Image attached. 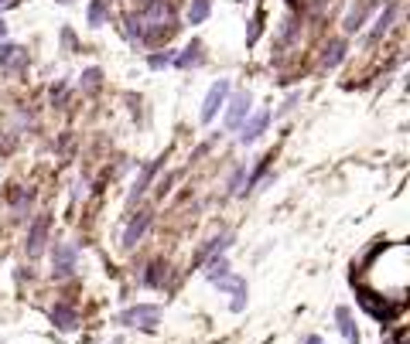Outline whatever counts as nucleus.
Instances as JSON below:
<instances>
[{"instance_id": "nucleus-1", "label": "nucleus", "mask_w": 410, "mask_h": 344, "mask_svg": "<svg viewBox=\"0 0 410 344\" xmlns=\"http://www.w3.org/2000/svg\"><path fill=\"white\" fill-rule=\"evenodd\" d=\"M116 324H123V328H137V331H158V324H161V307H158V303H137V307H127V310L116 317Z\"/></svg>"}, {"instance_id": "nucleus-2", "label": "nucleus", "mask_w": 410, "mask_h": 344, "mask_svg": "<svg viewBox=\"0 0 410 344\" xmlns=\"http://www.w3.org/2000/svg\"><path fill=\"white\" fill-rule=\"evenodd\" d=\"M76 266H79V246L76 242H55V249H52V276L65 279V276L76 273Z\"/></svg>"}, {"instance_id": "nucleus-3", "label": "nucleus", "mask_w": 410, "mask_h": 344, "mask_svg": "<svg viewBox=\"0 0 410 344\" xmlns=\"http://www.w3.org/2000/svg\"><path fill=\"white\" fill-rule=\"evenodd\" d=\"M48 229H52V218L48 215H38L28 229V239H24V253L31 259H38L45 253V242H48Z\"/></svg>"}, {"instance_id": "nucleus-4", "label": "nucleus", "mask_w": 410, "mask_h": 344, "mask_svg": "<svg viewBox=\"0 0 410 344\" xmlns=\"http://www.w3.org/2000/svg\"><path fill=\"white\" fill-rule=\"evenodd\" d=\"M226 99H229V79H219L215 86L208 89V95H205V102H202V123L215 119V113L226 106Z\"/></svg>"}, {"instance_id": "nucleus-5", "label": "nucleus", "mask_w": 410, "mask_h": 344, "mask_svg": "<svg viewBox=\"0 0 410 344\" xmlns=\"http://www.w3.org/2000/svg\"><path fill=\"white\" fill-rule=\"evenodd\" d=\"M246 113H250V92H236L233 102H229V109H226V126L229 130L243 126L246 123Z\"/></svg>"}, {"instance_id": "nucleus-6", "label": "nucleus", "mask_w": 410, "mask_h": 344, "mask_svg": "<svg viewBox=\"0 0 410 344\" xmlns=\"http://www.w3.org/2000/svg\"><path fill=\"white\" fill-rule=\"evenodd\" d=\"M267 123H270V113H267V109L253 113V116H250V123H243V126H239V144L246 147V144L260 140V133L267 130Z\"/></svg>"}, {"instance_id": "nucleus-7", "label": "nucleus", "mask_w": 410, "mask_h": 344, "mask_svg": "<svg viewBox=\"0 0 410 344\" xmlns=\"http://www.w3.org/2000/svg\"><path fill=\"white\" fill-rule=\"evenodd\" d=\"M151 222H154V215H151V211H137V215H133V222H130V225H127V232H123V246H127V249H133V246L144 239V232L151 229Z\"/></svg>"}, {"instance_id": "nucleus-8", "label": "nucleus", "mask_w": 410, "mask_h": 344, "mask_svg": "<svg viewBox=\"0 0 410 344\" xmlns=\"http://www.w3.org/2000/svg\"><path fill=\"white\" fill-rule=\"evenodd\" d=\"M79 321H83V317H79L76 307H69V303H55V307H52V324H55L58 331H65V334H69V331H79Z\"/></svg>"}, {"instance_id": "nucleus-9", "label": "nucleus", "mask_w": 410, "mask_h": 344, "mask_svg": "<svg viewBox=\"0 0 410 344\" xmlns=\"http://www.w3.org/2000/svg\"><path fill=\"white\" fill-rule=\"evenodd\" d=\"M168 17H171L168 0H147V3H144V10H140V21H144V24H151V27H161Z\"/></svg>"}, {"instance_id": "nucleus-10", "label": "nucleus", "mask_w": 410, "mask_h": 344, "mask_svg": "<svg viewBox=\"0 0 410 344\" xmlns=\"http://www.w3.org/2000/svg\"><path fill=\"white\" fill-rule=\"evenodd\" d=\"M28 62V51L21 45H0V69L3 72H21Z\"/></svg>"}, {"instance_id": "nucleus-11", "label": "nucleus", "mask_w": 410, "mask_h": 344, "mask_svg": "<svg viewBox=\"0 0 410 344\" xmlns=\"http://www.w3.org/2000/svg\"><path fill=\"white\" fill-rule=\"evenodd\" d=\"M202 62H205L202 41H192L188 48H182V55H175V65H178L182 72H188V69H199Z\"/></svg>"}, {"instance_id": "nucleus-12", "label": "nucleus", "mask_w": 410, "mask_h": 344, "mask_svg": "<svg viewBox=\"0 0 410 344\" xmlns=\"http://www.w3.org/2000/svg\"><path fill=\"white\" fill-rule=\"evenodd\" d=\"M161 164H164V157H158V161H151V164H147V168H144V171H140V177H137V184H133V187H130V198H127V201H130V205H133V201H137V198H144V191H147V184H151V181H154V174L161 171Z\"/></svg>"}, {"instance_id": "nucleus-13", "label": "nucleus", "mask_w": 410, "mask_h": 344, "mask_svg": "<svg viewBox=\"0 0 410 344\" xmlns=\"http://www.w3.org/2000/svg\"><path fill=\"white\" fill-rule=\"evenodd\" d=\"M335 321H338V331H342L345 344H359V341H363V338H359V328H356V321H352V310H349V307H338V310H335Z\"/></svg>"}, {"instance_id": "nucleus-14", "label": "nucleus", "mask_w": 410, "mask_h": 344, "mask_svg": "<svg viewBox=\"0 0 410 344\" xmlns=\"http://www.w3.org/2000/svg\"><path fill=\"white\" fill-rule=\"evenodd\" d=\"M28 208H31V191L28 187H10V218H28Z\"/></svg>"}, {"instance_id": "nucleus-15", "label": "nucleus", "mask_w": 410, "mask_h": 344, "mask_svg": "<svg viewBox=\"0 0 410 344\" xmlns=\"http://www.w3.org/2000/svg\"><path fill=\"white\" fill-rule=\"evenodd\" d=\"M140 283H144V286H151V290H164V283H168V266H164L161 259H158V262H151V266L144 269Z\"/></svg>"}, {"instance_id": "nucleus-16", "label": "nucleus", "mask_w": 410, "mask_h": 344, "mask_svg": "<svg viewBox=\"0 0 410 344\" xmlns=\"http://www.w3.org/2000/svg\"><path fill=\"white\" fill-rule=\"evenodd\" d=\"M345 51H349L345 41H328V45H325V55H321V65H325V69H338V65L345 62Z\"/></svg>"}, {"instance_id": "nucleus-17", "label": "nucleus", "mask_w": 410, "mask_h": 344, "mask_svg": "<svg viewBox=\"0 0 410 344\" xmlns=\"http://www.w3.org/2000/svg\"><path fill=\"white\" fill-rule=\"evenodd\" d=\"M373 10V0H363V3H356L349 14H345V31L349 34H356L359 27H363V21H366V14Z\"/></svg>"}, {"instance_id": "nucleus-18", "label": "nucleus", "mask_w": 410, "mask_h": 344, "mask_svg": "<svg viewBox=\"0 0 410 344\" xmlns=\"http://www.w3.org/2000/svg\"><path fill=\"white\" fill-rule=\"evenodd\" d=\"M86 17H89V24H93V27H102V24L109 21V0H89Z\"/></svg>"}, {"instance_id": "nucleus-19", "label": "nucleus", "mask_w": 410, "mask_h": 344, "mask_svg": "<svg viewBox=\"0 0 410 344\" xmlns=\"http://www.w3.org/2000/svg\"><path fill=\"white\" fill-rule=\"evenodd\" d=\"M393 17H397V3H387V10L376 17V27H373V34H369V41H376V38H383L387 31H390V24H393Z\"/></svg>"}, {"instance_id": "nucleus-20", "label": "nucleus", "mask_w": 410, "mask_h": 344, "mask_svg": "<svg viewBox=\"0 0 410 344\" xmlns=\"http://www.w3.org/2000/svg\"><path fill=\"white\" fill-rule=\"evenodd\" d=\"M298 31H301V24H298V17H284V24H281V38H277V45L284 48V45H291L294 38H298Z\"/></svg>"}, {"instance_id": "nucleus-21", "label": "nucleus", "mask_w": 410, "mask_h": 344, "mask_svg": "<svg viewBox=\"0 0 410 344\" xmlns=\"http://www.w3.org/2000/svg\"><path fill=\"white\" fill-rule=\"evenodd\" d=\"M212 10V0H192L188 3V24H202Z\"/></svg>"}, {"instance_id": "nucleus-22", "label": "nucleus", "mask_w": 410, "mask_h": 344, "mask_svg": "<svg viewBox=\"0 0 410 344\" xmlns=\"http://www.w3.org/2000/svg\"><path fill=\"white\" fill-rule=\"evenodd\" d=\"M212 283H215L222 293H239V290H246V279H239V276H229V273H226V276H219V279H212Z\"/></svg>"}, {"instance_id": "nucleus-23", "label": "nucleus", "mask_w": 410, "mask_h": 344, "mask_svg": "<svg viewBox=\"0 0 410 344\" xmlns=\"http://www.w3.org/2000/svg\"><path fill=\"white\" fill-rule=\"evenodd\" d=\"M79 86H83V92H96V89L102 86V69H96V65H93V69H86V72H83V79H79Z\"/></svg>"}, {"instance_id": "nucleus-24", "label": "nucleus", "mask_w": 410, "mask_h": 344, "mask_svg": "<svg viewBox=\"0 0 410 344\" xmlns=\"http://www.w3.org/2000/svg\"><path fill=\"white\" fill-rule=\"evenodd\" d=\"M226 273H229V259L226 256L208 259V266H205V276H208V279H219V276H226Z\"/></svg>"}, {"instance_id": "nucleus-25", "label": "nucleus", "mask_w": 410, "mask_h": 344, "mask_svg": "<svg viewBox=\"0 0 410 344\" xmlns=\"http://www.w3.org/2000/svg\"><path fill=\"white\" fill-rule=\"evenodd\" d=\"M123 21H127V34L133 41H144V21H140V14H127Z\"/></svg>"}, {"instance_id": "nucleus-26", "label": "nucleus", "mask_w": 410, "mask_h": 344, "mask_svg": "<svg viewBox=\"0 0 410 344\" xmlns=\"http://www.w3.org/2000/svg\"><path fill=\"white\" fill-rule=\"evenodd\" d=\"M147 65L151 69H168V65H175V51H154V55H147Z\"/></svg>"}, {"instance_id": "nucleus-27", "label": "nucleus", "mask_w": 410, "mask_h": 344, "mask_svg": "<svg viewBox=\"0 0 410 344\" xmlns=\"http://www.w3.org/2000/svg\"><path fill=\"white\" fill-rule=\"evenodd\" d=\"M260 31H263V10H257V14H253V21H250V31H246V45H257Z\"/></svg>"}, {"instance_id": "nucleus-28", "label": "nucleus", "mask_w": 410, "mask_h": 344, "mask_svg": "<svg viewBox=\"0 0 410 344\" xmlns=\"http://www.w3.org/2000/svg\"><path fill=\"white\" fill-rule=\"evenodd\" d=\"M246 164H243V168H236V174H233V177H229V194H239V191H243V184H246Z\"/></svg>"}, {"instance_id": "nucleus-29", "label": "nucleus", "mask_w": 410, "mask_h": 344, "mask_svg": "<svg viewBox=\"0 0 410 344\" xmlns=\"http://www.w3.org/2000/svg\"><path fill=\"white\" fill-rule=\"evenodd\" d=\"M229 310H233V314H243V310H246V290L233 293V303H229Z\"/></svg>"}, {"instance_id": "nucleus-30", "label": "nucleus", "mask_w": 410, "mask_h": 344, "mask_svg": "<svg viewBox=\"0 0 410 344\" xmlns=\"http://www.w3.org/2000/svg\"><path fill=\"white\" fill-rule=\"evenodd\" d=\"M298 99H301V92H291V95H288V99H284V106H281V109H277V116H284V113H291V109H294V106H298Z\"/></svg>"}, {"instance_id": "nucleus-31", "label": "nucleus", "mask_w": 410, "mask_h": 344, "mask_svg": "<svg viewBox=\"0 0 410 344\" xmlns=\"http://www.w3.org/2000/svg\"><path fill=\"white\" fill-rule=\"evenodd\" d=\"M52 102H55V106L65 102V82H55V86H52Z\"/></svg>"}, {"instance_id": "nucleus-32", "label": "nucleus", "mask_w": 410, "mask_h": 344, "mask_svg": "<svg viewBox=\"0 0 410 344\" xmlns=\"http://www.w3.org/2000/svg\"><path fill=\"white\" fill-rule=\"evenodd\" d=\"M62 41H65V48H69V51H76V34H72L69 27L62 31Z\"/></svg>"}, {"instance_id": "nucleus-33", "label": "nucleus", "mask_w": 410, "mask_h": 344, "mask_svg": "<svg viewBox=\"0 0 410 344\" xmlns=\"http://www.w3.org/2000/svg\"><path fill=\"white\" fill-rule=\"evenodd\" d=\"M305 344H325V341H321L318 334H308V338H305Z\"/></svg>"}, {"instance_id": "nucleus-34", "label": "nucleus", "mask_w": 410, "mask_h": 344, "mask_svg": "<svg viewBox=\"0 0 410 344\" xmlns=\"http://www.w3.org/2000/svg\"><path fill=\"white\" fill-rule=\"evenodd\" d=\"M7 7H17V0H0V10H7Z\"/></svg>"}, {"instance_id": "nucleus-35", "label": "nucleus", "mask_w": 410, "mask_h": 344, "mask_svg": "<svg viewBox=\"0 0 410 344\" xmlns=\"http://www.w3.org/2000/svg\"><path fill=\"white\" fill-rule=\"evenodd\" d=\"M3 34H7V24H3V17H0V38H3Z\"/></svg>"}, {"instance_id": "nucleus-36", "label": "nucleus", "mask_w": 410, "mask_h": 344, "mask_svg": "<svg viewBox=\"0 0 410 344\" xmlns=\"http://www.w3.org/2000/svg\"><path fill=\"white\" fill-rule=\"evenodd\" d=\"M109 344H123V341H120V338H113V341H109Z\"/></svg>"}, {"instance_id": "nucleus-37", "label": "nucleus", "mask_w": 410, "mask_h": 344, "mask_svg": "<svg viewBox=\"0 0 410 344\" xmlns=\"http://www.w3.org/2000/svg\"><path fill=\"white\" fill-rule=\"evenodd\" d=\"M58 3H72V0H58Z\"/></svg>"}, {"instance_id": "nucleus-38", "label": "nucleus", "mask_w": 410, "mask_h": 344, "mask_svg": "<svg viewBox=\"0 0 410 344\" xmlns=\"http://www.w3.org/2000/svg\"><path fill=\"white\" fill-rule=\"evenodd\" d=\"M137 3H147V0H137Z\"/></svg>"}, {"instance_id": "nucleus-39", "label": "nucleus", "mask_w": 410, "mask_h": 344, "mask_svg": "<svg viewBox=\"0 0 410 344\" xmlns=\"http://www.w3.org/2000/svg\"><path fill=\"white\" fill-rule=\"evenodd\" d=\"M291 3H294V0H291Z\"/></svg>"}]
</instances>
